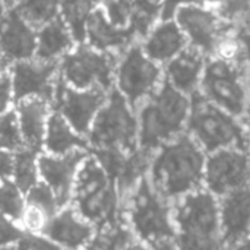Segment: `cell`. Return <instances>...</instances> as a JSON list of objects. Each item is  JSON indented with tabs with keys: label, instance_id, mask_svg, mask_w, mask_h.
<instances>
[{
	"label": "cell",
	"instance_id": "cell-22",
	"mask_svg": "<svg viewBox=\"0 0 250 250\" xmlns=\"http://www.w3.org/2000/svg\"><path fill=\"white\" fill-rule=\"evenodd\" d=\"M15 111L25 148L40 152L44 148L47 122L53 111L51 103L44 98H25L16 103Z\"/></svg>",
	"mask_w": 250,
	"mask_h": 250
},
{
	"label": "cell",
	"instance_id": "cell-20",
	"mask_svg": "<svg viewBox=\"0 0 250 250\" xmlns=\"http://www.w3.org/2000/svg\"><path fill=\"white\" fill-rule=\"evenodd\" d=\"M207 56L198 48L188 45L179 56L164 66V79L188 97L199 92Z\"/></svg>",
	"mask_w": 250,
	"mask_h": 250
},
{
	"label": "cell",
	"instance_id": "cell-6",
	"mask_svg": "<svg viewBox=\"0 0 250 250\" xmlns=\"http://www.w3.org/2000/svg\"><path fill=\"white\" fill-rule=\"evenodd\" d=\"M92 154L129 157L139 151L138 114L125 97L113 88L86 136Z\"/></svg>",
	"mask_w": 250,
	"mask_h": 250
},
{
	"label": "cell",
	"instance_id": "cell-23",
	"mask_svg": "<svg viewBox=\"0 0 250 250\" xmlns=\"http://www.w3.org/2000/svg\"><path fill=\"white\" fill-rule=\"evenodd\" d=\"M76 45L78 44L70 29L59 16L37 29L35 59L44 62H60Z\"/></svg>",
	"mask_w": 250,
	"mask_h": 250
},
{
	"label": "cell",
	"instance_id": "cell-1",
	"mask_svg": "<svg viewBox=\"0 0 250 250\" xmlns=\"http://www.w3.org/2000/svg\"><path fill=\"white\" fill-rule=\"evenodd\" d=\"M207 158L202 148L183 133L152 154L146 176L154 189L174 204L205 189Z\"/></svg>",
	"mask_w": 250,
	"mask_h": 250
},
{
	"label": "cell",
	"instance_id": "cell-36",
	"mask_svg": "<svg viewBox=\"0 0 250 250\" xmlns=\"http://www.w3.org/2000/svg\"><path fill=\"white\" fill-rule=\"evenodd\" d=\"M192 1H195V0H166L161 19H173L177 7H180L182 4H186V3H192Z\"/></svg>",
	"mask_w": 250,
	"mask_h": 250
},
{
	"label": "cell",
	"instance_id": "cell-12",
	"mask_svg": "<svg viewBox=\"0 0 250 250\" xmlns=\"http://www.w3.org/2000/svg\"><path fill=\"white\" fill-rule=\"evenodd\" d=\"M205 189L217 199L250 189V149H224L208 155Z\"/></svg>",
	"mask_w": 250,
	"mask_h": 250
},
{
	"label": "cell",
	"instance_id": "cell-44",
	"mask_svg": "<svg viewBox=\"0 0 250 250\" xmlns=\"http://www.w3.org/2000/svg\"><path fill=\"white\" fill-rule=\"evenodd\" d=\"M6 1H7V3H9V4H10V0H6ZM10 7H12V4H10Z\"/></svg>",
	"mask_w": 250,
	"mask_h": 250
},
{
	"label": "cell",
	"instance_id": "cell-43",
	"mask_svg": "<svg viewBox=\"0 0 250 250\" xmlns=\"http://www.w3.org/2000/svg\"><path fill=\"white\" fill-rule=\"evenodd\" d=\"M0 250H16V249H13V248H9V246H7V248H0Z\"/></svg>",
	"mask_w": 250,
	"mask_h": 250
},
{
	"label": "cell",
	"instance_id": "cell-3",
	"mask_svg": "<svg viewBox=\"0 0 250 250\" xmlns=\"http://www.w3.org/2000/svg\"><path fill=\"white\" fill-rule=\"evenodd\" d=\"M70 204L95 230L125 221L117 183L91 152L79 167Z\"/></svg>",
	"mask_w": 250,
	"mask_h": 250
},
{
	"label": "cell",
	"instance_id": "cell-31",
	"mask_svg": "<svg viewBox=\"0 0 250 250\" xmlns=\"http://www.w3.org/2000/svg\"><path fill=\"white\" fill-rule=\"evenodd\" d=\"M23 141L15 110H9L0 116V151L18 152L23 149Z\"/></svg>",
	"mask_w": 250,
	"mask_h": 250
},
{
	"label": "cell",
	"instance_id": "cell-21",
	"mask_svg": "<svg viewBox=\"0 0 250 250\" xmlns=\"http://www.w3.org/2000/svg\"><path fill=\"white\" fill-rule=\"evenodd\" d=\"M136 35L132 28H119L113 25L103 7H97L86 25V44L103 53H123L135 44Z\"/></svg>",
	"mask_w": 250,
	"mask_h": 250
},
{
	"label": "cell",
	"instance_id": "cell-7",
	"mask_svg": "<svg viewBox=\"0 0 250 250\" xmlns=\"http://www.w3.org/2000/svg\"><path fill=\"white\" fill-rule=\"evenodd\" d=\"M199 94L227 113L243 119L250 107L246 48L233 57H207Z\"/></svg>",
	"mask_w": 250,
	"mask_h": 250
},
{
	"label": "cell",
	"instance_id": "cell-40",
	"mask_svg": "<svg viewBox=\"0 0 250 250\" xmlns=\"http://www.w3.org/2000/svg\"><path fill=\"white\" fill-rule=\"evenodd\" d=\"M9 67H10L9 62L4 59V56H3L1 51H0V76H1L3 73H6V72L9 70Z\"/></svg>",
	"mask_w": 250,
	"mask_h": 250
},
{
	"label": "cell",
	"instance_id": "cell-38",
	"mask_svg": "<svg viewBox=\"0 0 250 250\" xmlns=\"http://www.w3.org/2000/svg\"><path fill=\"white\" fill-rule=\"evenodd\" d=\"M240 40L245 44L246 48V57H248V70H249V86H250V35L249 37H240Z\"/></svg>",
	"mask_w": 250,
	"mask_h": 250
},
{
	"label": "cell",
	"instance_id": "cell-2",
	"mask_svg": "<svg viewBox=\"0 0 250 250\" xmlns=\"http://www.w3.org/2000/svg\"><path fill=\"white\" fill-rule=\"evenodd\" d=\"M189 113L190 97L164 79L161 88L136 111L139 151L152 157L163 145L186 133Z\"/></svg>",
	"mask_w": 250,
	"mask_h": 250
},
{
	"label": "cell",
	"instance_id": "cell-8",
	"mask_svg": "<svg viewBox=\"0 0 250 250\" xmlns=\"http://www.w3.org/2000/svg\"><path fill=\"white\" fill-rule=\"evenodd\" d=\"M186 133L207 155L224 149H250L243 119H239L204 98L199 92L190 97V113Z\"/></svg>",
	"mask_w": 250,
	"mask_h": 250
},
{
	"label": "cell",
	"instance_id": "cell-15",
	"mask_svg": "<svg viewBox=\"0 0 250 250\" xmlns=\"http://www.w3.org/2000/svg\"><path fill=\"white\" fill-rule=\"evenodd\" d=\"M89 149H76L66 155L42 154L38 157V173L53 193L62 208L72 202L75 180L81 164L88 157Z\"/></svg>",
	"mask_w": 250,
	"mask_h": 250
},
{
	"label": "cell",
	"instance_id": "cell-32",
	"mask_svg": "<svg viewBox=\"0 0 250 250\" xmlns=\"http://www.w3.org/2000/svg\"><path fill=\"white\" fill-rule=\"evenodd\" d=\"M16 250H66L47 239L42 234H34V233H23L21 240L16 243Z\"/></svg>",
	"mask_w": 250,
	"mask_h": 250
},
{
	"label": "cell",
	"instance_id": "cell-34",
	"mask_svg": "<svg viewBox=\"0 0 250 250\" xmlns=\"http://www.w3.org/2000/svg\"><path fill=\"white\" fill-rule=\"evenodd\" d=\"M15 101L13 97V88H12V79L9 75V70L0 76V116L7 113L10 110L12 103Z\"/></svg>",
	"mask_w": 250,
	"mask_h": 250
},
{
	"label": "cell",
	"instance_id": "cell-35",
	"mask_svg": "<svg viewBox=\"0 0 250 250\" xmlns=\"http://www.w3.org/2000/svg\"><path fill=\"white\" fill-rule=\"evenodd\" d=\"M13 155L7 151H0V179H10L13 174Z\"/></svg>",
	"mask_w": 250,
	"mask_h": 250
},
{
	"label": "cell",
	"instance_id": "cell-42",
	"mask_svg": "<svg viewBox=\"0 0 250 250\" xmlns=\"http://www.w3.org/2000/svg\"><path fill=\"white\" fill-rule=\"evenodd\" d=\"M243 123H245V127H246V130H248V136H249L250 142V107L249 110H248V113H246L245 117H243Z\"/></svg>",
	"mask_w": 250,
	"mask_h": 250
},
{
	"label": "cell",
	"instance_id": "cell-17",
	"mask_svg": "<svg viewBox=\"0 0 250 250\" xmlns=\"http://www.w3.org/2000/svg\"><path fill=\"white\" fill-rule=\"evenodd\" d=\"M220 221L226 246L250 239V189L231 192L218 198Z\"/></svg>",
	"mask_w": 250,
	"mask_h": 250
},
{
	"label": "cell",
	"instance_id": "cell-41",
	"mask_svg": "<svg viewBox=\"0 0 250 250\" xmlns=\"http://www.w3.org/2000/svg\"><path fill=\"white\" fill-rule=\"evenodd\" d=\"M227 250H250V239L246 242H242L239 245H234V246H229Z\"/></svg>",
	"mask_w": 250,
	"mask_h": 250
},
{
	"label": "cell",
	"instance_id": "cell-4",
	"mask_svg": "<svg viewBox=\"0 0 250 250\" xmlns=\"http://www.w3.org/2000/svg\"><path fill=\"white\" fill-rule=\"evenodd\" d=\"M122 212L135 239L151 250L176 239L173 204L154 189L146 174L125 196Z\"/></svg>",
	"mask_w": 250,
	"mask_h": 250
},
{
	"label": "cell",
	"instance_id": "cell-39",
	"mask_svg": "<svg viewBox=\"0 0 250 250\" xmlns=\"http://www.w3.org/2000/svg\"><path fill=\"white\" fill-rule=\"evenodd\" d=\"M122 250H151L148 246H145V245H142L141 242H138V240H135L133 243H130L129 246H126V248H123Z\"/></svg>",
	"mask_w": 250,
	"mask_h": 250
},
{
	"label": "cell",
	"instance_id": "cell-28",
	"mask_svg": "<svg viewBox=\"0 0 250 250\" xmlns=\"http://www.w3.org/2000/svg\"><path fill=\"white\" fill-rule=\"evenodd\" d=\"M38 152L23 148L15 152L13 158V183L22 193H26L38 183Z\"/></svg>",
	"mask_w": 250,
	"mask_h": 250
},
{
	"label": "cell",
	"instance_id": "cell-5",
	"mask_svg": "<svg viewBox=\"0 0 250 250\" xmlns=\"http://www.w3.org/2000/svg\"><path fill=\"white\" fill-rule=\"evenodd\" d=\"M173 220L179 250H227L218 199L207 189L174 202Z\"/></svg>",
	"mask_w": 250,
	"mask_h": 250
},
{
	"label": "cell",
	"instance_id": "cell-25",
	"mask_svg": "<svg viewBox=\"0 0 250 250\" xmlns=\"http://www.w3.org/2000/svg\"><path fill=\"white\" fill-rule=\"evenodd\" d=\"M98 0H62L60 18L70 29L76 44L86 41V25L92 12L98 7Z\"/></svg>",
	"mask_w": 250,
	"mask_h": 250
},
{
	"label": "cell",
	"instance_id": "cell-14",
	"mask_svg": "<svg viewBox=\"0 0 250 250\" xmlns=\"http://www.w3.org/2000/svg\"><path fill=\"white\" fill-rule=\"evenodd\" d=\"M59 64L60 62H44L35 57L12 63L9 75L15 103L25 98H44L53 105L56 85L60 78Z\"/></svg>",
	"mask_w": 250,
	"mask_h": 250
},
{
	"label": "cell",
	"instance_id": "cell-10",
	"mask_svg": "<svg viewBox=\"0 0 250 250\" xmlns=\"http://www.w3.org/2000/svg\"><path fill=\"white\" fill-rule=\"evenodd\" d=\"M117 54L103 53L86 42L78 44L59 64L62 79L75 89L100 88L110 92L114 88Z\"/></svg>",
	"mask_w": 250,
	"mask_h": 250
},
{
	"label": "cell",
	"instance_id": "cell-33",
	"mask_svg": "<svg viewBox=\"0 0 250 250\" xmlns=\"http://www.w3.org/2000/svg\"><path fill=\"white\" fill-rule=\"evenodd\" d=\"M25 231L13 224L10 218L0 212V248H7L13 243H18Z\"/></svg>",
	"mask_w": 250,
	"mask_h": 250
},
{
	"label": "cell",
	"instance_id": "cell-27",
	"mask_svg": "<svg viewBox=\"0 0 250 250\" xmlns=\"http://www.w3.org/2000/svg\"><path fill=\"white\" fill-rule=\"evenodd\" d=\"M133 15L130 21V28L136 38L144 40L149 29L161 21L166 0H132Z\"/></svg>",
	"mask_w": 250,
	"mask_h": 250
},
{
	"label": "cell",
	"instance_id": "cell-30",
	"mask_svg": "<svg viewBox=\"0 0 250 250\" xmlns=\"http://www.w3.org/2000/svg\"><path fill=\"white\" fill-rule=\"evenodd\" d=\"M25 198V205L32 207L42 212L48 220H51L60 209L62 207L59 205V201L53 190L42 182H38L34 188H31L26 193Z\"/></svg>",
	"mask_w": 250,
	"mask_h": 250
},
{
	"label": "cell",
	"instance_id": "cell-18",
	"mask_svg": "<svg viewBox=\"0 0 250 250\" xmlns=\"http://www.w3.org/2000/svg\"><path fill=\"white\" fill-rule=\"evenodd\" d=\"M0 51L9 64L35 57L37 28L28 23L15 9H10L0 29Z\"/></svg>",
	"mask_w": 250,
	"mask_h": 250
},
{
	"label": "cell",
	"instance_id": "cell-16",
	"mask_svg": "<svg viewBox=\"0 0 250 250\" xmlns=\"http://www.w3.org/2000/svg\"><path fill=\"white\" fill-rule=\"evenodd\" d=\"M95 227L83 220L72 205L62 208L47 224L42 236L66 250H85L95 236Z\"/></svg>",
	"mask_w": 250,
	"mask_h": 250
},
{
	"label": "cell",
	"instance_id": "cell-9",
	"mask_svg": "<svg viewBox=\"0 0 250 250\" xmlns=\"http://www.w3.org/2000/svg\"><path fill=\"white\" fill-rule=\"evenodd\" d=\"M164 83V67L151 60L135 42L122 53L116 67L114 88L133 110L151 98Z\"/></svg>",
	"mask_w": 250,
	"mask_h": 250
},
{
	"label": "cell",
	"instance_id": "cell-11",
	"mask_svg": "<svg viewBox=\"0 0 250 250\" xmlns=\"http://www.w3.org/2000/svg\"><path fill=\"white\" fill-rule=\"evenodd\" d=\"M173 19L183 31L189 45L202 51L207 57L214 56L236 31L211 6L196 1L177 7Z\"/></svg>",
	"mask_w": 250,
	"mask_h": 250
},
{
	"label": "cell",
	"instance_id": "cell-29",
	"mask_svg": "<svg viewBox=\"0 0 250 250\" xmlns=\"http://www.w3.org/2000/svg\"><path fill=\"white\" fill-rule=\"evenodd\" d=\"M23 211V193L10 179H0V212L12 221H21Z\"/></svg>",
	"mask_w": 250,
	"mask_h": 250
},
{
	"label": "cell",
	"instance_id": "cell-19",
	"mask_svg": "<svg viewBox=\"0 0 250 250\" xmlns=\"http://www.w3.org/2000/svg\"><path fill=\"white\" fill-rule=\"evenodd\" d=\"M188 45L189 42L174 19L158 21L141 41L144 53L163 67Z\"/></svg>",
	"mask_w": 250,
	"mask_h": 250
},
{
	"label": "cell",
	"instance_id": "cell-37",
	"mask_svg": "<svg viewBox=\"0 0 250 250\" xmlns=\"http://www.w3.org/2000/svg\"><path fill=\"white\" fill-rule=\"evenodd\" d=\"M10 9L12 7H10V4L6 0H0V29H1L4 21L7 19V15H9Z\"/></svg>",
	"mask_w": 250,
	"mask_h": 250
},
{
	"label": "cell",
	"instance_id": "cell-26",
	"mask_svg": "<svg viewBox=\"0 0 250 250\" xmlns=\"http://www.w3.org/2000/svg\"><path fill=\"white\" fill-rule=\"evenodd\" d=\"M60 1L62 0H19L12 9L38 29L60 16Z\"/></svg>",
	"mask_w": 250,
	"mask_h": 250
},
{
	"label": "cell",
	"instance_id": "cell-13",
	"mask_svg": "<svg viewBox=\"0 0 250 250\" xmlns=\"http://www.w3.org/2000/svg\"><path fill=\"white\" fill-rule=\"evenodd\" d=\"M107 97L108 92L100 88L75 89L60 76L56 85L53 107L76 133L86 139L97 114L107 101Z\"/></svg>",
	"mask_w": 250,
	"mask_h": 250
},
{
	"label": "cell",
	"instance_id": "cell-24",
	"mask_svg": "<svg viewBox=\"0 0 250 250\" xmlns=\"http://www.w3.org/2000/svg\"><path fill=\"white\" fill-rule=\"evenodd\" d=\"M44 148L47 154L66 155L76 149H88V142L73 130L59 111L53 110L47 122Z\"/></svg>",
	"mask_w": 250,
	"mask_h": 250
}]
</instances>
